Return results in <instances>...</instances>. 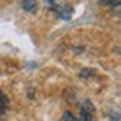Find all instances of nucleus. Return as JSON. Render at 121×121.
Segmentation results:
<instances>
[{
    "label": "nucleus",
    "mask_w": 121,
    "mask_h": 121,
    "mask_svg": "<svg viewBox=\"0 0 121 121\" xmlns=\"http://www.w3.org/2000/svg\"><path fill=\"white\" fill-rule=\"evenodd\" d=\"M79 121H94V106L89 99L81 104V119Z\"/></svg>",
    "instance_id": "obj_1"
},
{
    "label": "nucleus",
    "mask_w": 121,
    "mask_h": 121,
    "mask_svg": "<svg viewBox=\"0 0 121 121\" xmlns=\"http://www.w3.org/2000/svg\"><path fill=\"white\" fill-rule=\"evenodd\" d=\"M37 0H22V9L25 12H35L37 10Z\"/></svg>",
    "instance_id": "obj_2"
},
{
    "label": "nucleus",
    "mask_w": 121,
    "mask_h": 121,
    "mask_svg": "<svg viewBox=\"0 0 121 121\" xmlns=\"http://www.w3.org/2000/svg\"><path fill=\"white\" fill-rule=\"evenodd\" d=\"M7 106H9V99H7V96L2 93V91H0V118H2V114H5Z\"/></svg>",
    "instance_id": "obj_3"
},
{
    "label": "nucleus",
    "mask_w": 121,
    "mask_h": 121,
    "mask_svg": "<svg viewBox=\"0 0 121 121\" xmlns=\"http://www.w3.org/2000/svg\"><path fill=\"white\" fill-rule=\"evenodd\" d=\"M60 121H79V118L76 116V114H72L71 111H66L62 114V118H60Z\"/></svg>",
    "instance_id": "obj_4"
},
{
    "label": "nucleus",
    "mask_w": 121,
    "mask_h": 121,
    "mask_svg": "<svg viewBox=\"0 0 121 121\" xmlns=\"http://www.w3.org/2000/svg\"><path fill=\"white\" fill-rule=\"evenodd\" d=\"M99 2H101L103 5H106V7H114V9H118L121 0H99Z\"/></svg>",
    "instance_id": "obj_5"
}]
</instances>
